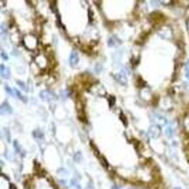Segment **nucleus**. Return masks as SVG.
<instances>
[{
	"label": "nucleus",
	"instance_id": "2",
	"mask_svg": "<svg viewBox=\"0 0 189 189\" xmlns=\"http://www.w3.org/2000/svg\"><path fill=\"white\" fill-rule=\"evenodd\" d=\"M160 128L158 126L153 125V126H152L150 128V134L153 138L158 137L160 135Z\"/></svg>",
	"mask_w": 189,
	"mask_h": 189
},
{
	"label": "nucleus",
	"instance_id": "6",
	"mask_svg": "<svg viewBox=\"0 0 189 189\" xmlns=\"http://www.w3.org/2000/svg\"><path fill=\"white\" fill-rule=\"evenodd\" d=\"M5 90H6V91L10 94V95H12V96H14V94H13V91L10 89V87H8V86H5Z\"/></svg>",
	"mask_w": 189,
	"mask_h": 189
},
{
	"label": "nucleus",
	"instance_id": "7",
	"mask_svg": "<svg viewBox=\"0 0 189 189\" xmlns=\"http://www.w3.org/2000/svg\"><path fill=\"white\" fill-rule=\"evenodd\" d=\"M17 83H18V85H21V87H22V88H23L24 90H27V89H26V85H24V84H23L22 82H20V81H18Z\"/></svg>",
	"mask_w": 189,
	"mask_h": 189
},
{
	"label": "nucleus",
	"instance_id": "5",
	"mask_svg": "<svg viewBox=\"0 0 189 189\" xmlns=\"http://www.w3.org/2000/svg\"><path fill=\"white\" fill-rule=\"evenodd\" d=\"M186 76H187V78L189 79V61L187 62V64L186 65Z\"/></svg>",
	"mask_w": 189,
	"mask_h": 189
},
{
	"label": "nucleus",
	"instance_id": "8",
	"mask_svg": "<svg viewBox=\"0 0 189 189\" xmlns=\"http://www.w3.org/2000/svg\"><path fill=\"white\" fill-rule=\"evenodd\" d=\"M16 93H17V94H18V97H19L20 98H21V99H23V100H24V101H26V100H25V98H23V97H22V95H21V93H20L19 91H17V90H16Z\"/></svg>",
	"mask_w": 189,
	"mask_h": 189
},
{
	"label": "nucleus",
	"instance_id": "4",
	"mask_svg": "<svg viewBox=\"0 0 189 189\" xmlns=\"http://www.w3.org/2000/svg\"><path fill=\"white\" fill-rule=\"evenodd\" d=\"M115 100H116V98L114 96H109V98H108V101H109V105H110V107H112L114 103H115Z\"/></svg>",
	"mask_w": 189,
	"mask_h": 189
},
{
	"label": "nucleus",
	"instance_id": "1",
	"mask_svg": "<svg viewBox=\"0 0 189 189\" xmlns=\"http://www.w3.org/2000/svg\"><path fill=\"white\" fill-rule=\"evenodd\" d=\"M78 60H79V58H78V53L76 52H72L71 56H70V64L71 65H77L78 63Z\"/></svg>",
	"mask_w": 189,
	"mask_h": 189
},
{
	"label": "nucleus",
	"instance_id": "3",
	"mask_svg": "<svg viewBox=\"0 0 189 189\" xmlns=\"http://www.w3.org/2000/svg\"><path fill=\"white\" fill-rule=\"evenodd\" d=\"M1 74L2 77L5 78H8L10 77V71L3 65H1Z\"/></svg>",
	"mask_w": 189,
	"mask_h": 189
},
{
	"label": "nucleus",
	"instance_id": "9",
	"mask_svg": "<svg viewBox=\"0 0 189 189\" xmlns=\"http://www.w3.org/2000/svg\"><path fill=\"white\" fill-rule=\"evenodd\" d=\"M89 18H90V20H92V12H91V10H89Z\"/></svg>",
	"mask_w": 189,
	"mask_h": 189
},
{
	"label": "nucleus",
	"instance_id": "10",
	"mask_svg": "<svg viewBox=\"0 0 189 189\" xmlns=\"http://www.w3.org/2000/svg\"><path fill=\"white\" fill-rule=\"evenodd\" d=\"M2 57H3V59H5L6 60L8 59V57H7V55L5 53V52H2Z\"/></svg>",
	"mask_w": 189,
	"mask_h": 189
}]
</instances>
